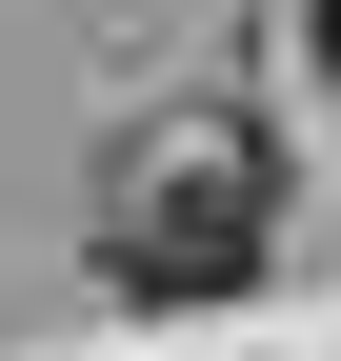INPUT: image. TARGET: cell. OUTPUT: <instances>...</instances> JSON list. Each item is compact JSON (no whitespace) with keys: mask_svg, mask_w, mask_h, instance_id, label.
Masks as SVG:
<instances>
[{"mask_svg":"<svg viewBox=\"0 0 341 361\" xmlns=\"http://www.w3.org/2000/svg\"><path fill=\"white\" fill-rule=\"evenodd\" d=\"M281 261V141L241 101H181V121H141L101 180V281L120 301H241Z\"/></svg>","mask_w":341,"mask_h":361,"instance_id":"obj_1","label":"cell"},{"mask_svg":"<svg viewBox=\"0 0 341 361\" xmlns=\"http://www.w3.org/2000/svg\"><path fill=\"white\" fill-rule=\"evenodd\" d=\"M302 20H321V80H341V0H302Z\"/></svg>","mask_w":341,"mask_h":361,"instance_id":"obj_2","label":"cell"}]
</instances>
